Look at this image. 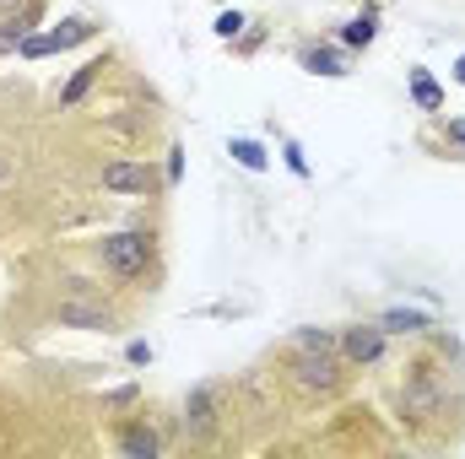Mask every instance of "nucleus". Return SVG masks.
<instances>
[{
    "mask_svg": "<svg viewBox=\"0 0 465 459\" xmlns=\"http://www.w3.org/2000/svg\"><path fill=\"white\" fill-rule=\"evenodd\" d=\"M38 22H44V0H27L22 11H5V16H0V54H16L22 38H27Z\"/></svg>",
    "mask_w": 465,
    "mask_h": 459,
    "instance_id": "9",
    "label": "nucleus"
},
{
    "mask_svg": "<svg viewBox=\"0 0 465 459\" xmlns=\"http://www.w3.org/2000/svg\"><path fill=\"white\" fill-rule=\"evenodd\" d=\"M0 179H11V168H5V162H0Z\"/></svg>",
    "mask_w": 465,
    "mask_h": 459,
    "instance_id": "25",
    "label": "nucleus"
},
{
    "mask_svg": "<svg viewBox=\"0 0 465 459\" xmlns=\"http://www.w3.org/2000/svg\"><path fill=\"white\" fill-rule=\"evenodd\" d=\"M336 346H341V330H320V325L292 330V351H336Z\"/></svg>",
    "mask_w": 465,
    "mask_h": 459,
    "instance_id": "17",
    "label": "nucleus"
},
{
    "mask_svg": "<svg viewBox=\"0 0 465 459\" xmlns=\"http://www.w3.org/2000/svg\"><path fill=\"white\" fill-rule=\"evenodd\" d=\"M406 87H411V103H417L422 114H439V109H444V87L428 76V65H411V71H406Z\"/></svg>",
    "mask_w": 465,
    "mask_h": 459,
    "instance_id": "13",
    "label": "nucleus"
},
{
    "mask_svg": "<svg viewBox=\"0 0 465 459\" xmlns=\"http://www.w3.org/2000/svg\"><path fill=\"white\" fill-rule=\"evenodd\" d=\"M98 265H104L109 276H119V281H141L146 265H152V238L135 232V228L109 232V238L98 243Z\"/></svg>",
    "mask_w": 465,
    "mask_h": 459,
    "instance_id": "1",
    "label": "nucleus"
},
{
    "mask_svg": "<svg viewBox=\"0 0 465 459\" xmlns=\"http://www.w3.org/2000/svg\"><path fill=\"white\" fill-rule=\"evenodd\" d=\"M384 346H390L384 325H347L336 351H341V362H347V367H373V362L384 356Z\"/></svg>",
    "mask_w": 465,
    "mask_h": 459,
    "instance_id": "5",
    "label": "nucleus"
},
{
    "mask_svg": "<svg viewBox=\"0 0 465 459\" xmlns=\"http://www.w3.org/2000/svg\"><path fill=\"white\" fill-rule=\"evenodd\" d=\"M243 27H249V22H243V11H223V16H217V38H238V33H243Z\"/></svg>",
    "mask_w": 465,
    "mask_h": 459,
    "instance_id": "19",
    "label": "nucleus"
},
{
    "mask_svg": "<svg viewBox=\"0 0 465 459\" xmlns=\"http://www.w3.org/2000/svg\"><path fill=\"white\" fill-rule=\"evenodd\" d=\"M22 5H27V0H0V16H5V11H22Z\"/></svg>",
    "mask_w": 465,
    "mask_h": 459,
    "instance_id": "23",
    "label": "nucleus"
},
{
    "mask_svg": "<svg viewBox=\"0 0 465 459\" xmlns=\"http://www.w3.org/2000/svg\"><path fill=\"white\" fill-rule=\"evenodd\" d=\"M87 38H98V22L93 16H65L60 27H33L27 38H22V60H49V54H65V49H76V44H87Z\"/></svg>",
    "mask_w": 465,
    "mask_h": 459,
    "instance_id": "2",
    "label": "nucleus"
},
{
    "mask_svg": "<svg viewBox=\"0 0 465 459\" xmlns=\"http://www.w3.org/2000/svg\"><path fill=\"white\" fill-rule=\"evenodd\" d=\"M379 325H384V336H428L433 330V314H422V308H384L379 314Z\"/></svg>",
    "mask_w": 465,
    "mask_h": 459,
    "instance_id": "11",
    "label": "nucleus"
},
{
    "mask_svg": "<svg viewBox=\"0 0 465 459\" xmlns=\"http://www.w3.org/2000/svg\"><path fill=\"white\" fill-rule=\"evenodd\" d=\"M444 130H450V141H455V146H465V119H450Z\"/></svg>",
    "mask_w": 465,
    "mask_h": 459,
    "instance_id": "22",
    "label": "nucleus"
},
{
    "mask_svg": "<svg viewBox=\"0 0 465 459\" xmlns=\"http://www.w3.org/2000/svg\"><path fill=\"white\" fill-rule=\"evenodd\" d=\"M373 33H379V11L368 5L362 16H351L347 27H341V49H368V44H373Z\"/></svg>",
    "mask_w": 465,
    "mask_h": 459,
    "instance_id": "16",
    "label": "nucleus"
},
{
    "mask_svg": "<svg viewBox=\"0 0 465 459\" xmlns=\"http://www.w3.org/2000/svg\"><path fill=\"white\" fill-rule=\"evenodd\" d=\"M439 405H444V389H439L433 367H428V362H417V367L406 373V389H401V411H406V416H433Z\"/></svg>",
    "mask_w": 465,
    "mask_h": 459,
    "instance_id": "6",
    "label": "nucleus"
},
{
    "mask_svg": "<svg viewBox=\"0 0 465 459\" xmlns=\"http://www.w3.org/2000/svg\"><path fill=\"white\" fill-rule=\"evenodd\" d=\"M455 82H460V87H465V54H460V60H455Z\"/></svg>",
    "mask_w": 465,
    "mask_h": 459,
    "instance_id": "24",
    "label": "nucleus"
},
{
    "mask_svg": "<svg viewBox=\"0 0 465 459\" xmlns=\"http://www.w3.org/2000/svg\"><path fill=\"white\" fill-rule=\"evenodd\" d=\"M282 162L292 168V179H309V157H303V146H298V141H282Z\"/></svg>",
    "mask_w": 465,
    "mask_h": 459,
    "instance_id": "18",
    "label": "nucleus"
},
{
    "mask_svg": "<svg viewBox=\"0 0 465 459\" xmlns=\"http://www.w3.org/2000/svg\"><path fill=\"white\" fill-rule=\"evenodd\" d=\"M179 179H184V146H173V151H168V173H163V184H168V190H179Z\"/></svg>",
    "mask_w": 465,
    "mask_h": 459,
    "instance_id": "20",
    "label": "nucleus"
},
{
    "mask_svg": "<svg viewBox=\"0 0 465 459\" xmlns=\"http://www.w3.org/2000/svg\"><path fill=\"white\" fill-rule=\"evenodd\" d=\"M54 319H60V330H114V314L98 303H82V298H65L54 308Z\"/></svg>",
    "mask_w": 465,
    "mask_h": 459,
    "instance_id": "8",
    "label": "nucleus"
},
{
    "mask_svg": "<svg viewBox=\"0 0 465 459\" xmlns=\"http://www.w3.org/2000/svg\"><path fill=\"white\" fill-rule=\"evenodd\" d=\"M98 76H104V60H87V65H76V71H71V82L60 87V109H82V98L98 87Z\"/></svg>",
    "mask_w": 465,
    "mask_h": 459,
    "instance_id": "12",
    "label": "nucleus"
},
{
    "mask_svg": "<svg viewBox=\"0 0 465 459\" xmlns=\"http://www.w3.org/2000/svg\"><path fill=\"white\" fill-rule=\"evenodd\" d=\"M124 362H130V367H146V362H152V346H146V341H130V346H124Z\"/></svg>",
    "mask_w": 465,
    "mask_h": 459,
    "instance_id": "21",
    "label": "nucleus"
},
{
    "mask_svg": "<svg viewBox=\"0 0 465 459\" xmlns=\"http://www.w3.org/2000/svg\"><path fill=\"white\" fill-rule=\"evenodd\" d=\"M119 449L130 459H157L163 454V438L146 427V422H135V427H124V438H119Z\"/></svg>",
    "mask_w": 465,
    "mask_h": 459,
    "instance_id": "14",
    "label": "nucleus"
},
{
    "mask_svg": "<svg viewBox=\"0 0 465 459\" xmlns=\"http://www.w3.org/2000/svg\"><path fill=\"white\" fill-rule=\"evenodd\" d=\"M104 190H114V195H152V190H157V179H152V168H146V162L114 157V162H104Z\"/></svg>",
    "mask_w": 465,
    "mask_h": 459,
    "instance_id": "7",
    "label": "nucleus"
},
{
    "mask_svg": "<svg viewBox=\"0 0 465 459\" xmlns=\"http://www.w3.org/2000/svg\"><path fill=\"white\" fill-rule=\"evenodd\" d=\"M298 65L309 71V76H347V54L341 49H325V44H309V49H298Z\"/></svg>",
    "mask_w": 465,
    "mask_h": 459,
    "instance_id": "10",
    "label": "nucleus"
},
{
    "mask_svg": "<svg viewBox=\"0 0 465 459\" xmlns=\"http://www.w3.org/2000/svg\"><path fill=\"white\" fill-rule=\"evenodd\" d=\"M228 157L238 162V168H249V173H265V168H271V151H265L260 141H249V135H232Z\"/></svg>",
    "mask_w": 465,
    "mask_h": 459,
    "instance_id": "15",
    "label": "nucleus"
},
{
    "mask_svg": "<svg viewBox=\"0 0 465 459\" xmlns=\"http://www.w3.org/2000/svg\"><path fill=\"white\" fill-rule=\"evenodd\" d=\"M341 351H292V378L303 395H336L341 389Z\"/></svg>",
    "mask_w": 465,
    "mask_h": 459,
    "instance_id": "3",
    "label": "nucleus"
},
{
    "mask_svg": "<svg viewBox=\"0 0 465 459\" xmlns=\"http://www.w3.org/2000/svg\"><path fill=\"white\" fill-rule=\"evenodd\" d=\"M223 422V389L217 384H195L190 400H184V438L190 444H206Z\"/></svg>",
    "mask_w": 465,
    "mask_h": 459,
    "instance_id": "4",
    "label": "nucleus"
}]
</instances>
